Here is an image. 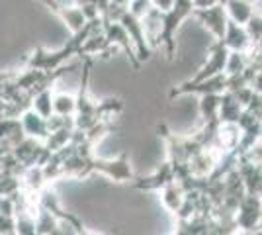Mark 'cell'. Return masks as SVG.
<instances>
[{
    "label": "cell",
    "instance_id": "cell-1",
    "mask_svg": "<svg viewBox=\"0 0 262 235\" xmlns=\"http://www.w3.org/2000/svg\"><path fill=\"white\" fill-rule=\"evenodd\" d=\"M39 206H43L45 210H49L61 224H67L69 227H75L77 233H86L84 225L78 222L77 216H73V213L67 212L65 208H63V204L59 200V196L55 194L51 184H47V186L41 188V192H39Z\"/></svg>",
    "mask_w": 262,
    "mask_h": 235
},
{
    "label": "cell",
    "instance_id": "cell-2",
    "mask_svg": "<svg viewBox=\"0 0 262 235\" xmlns=\"http://www.w3.org/2000/svg\"><path fill=\"white\" fill-rule=\"evenodd\" d=\"M39 2L45 4L61 22L65 24L71 34H77V32H80V30L84 28L86 18L82 16V10H80L78 6H65V4H59V2H55V0H39Z\"/></svg>",
    "mask_w": 262,
    "mask_h": 235
},
{
    "label": "cell",
    "instance_id": "cell-3",
    "mask_svg": "<svg viewBox=\"0 0 262 235\" xmlns=\"http://www.w3.org/2000/svg\"><path fill=\"white\" fill-rule=\"evenodd\" d=\"M20 123H22L24 134L28 137H33V139H39L43 141L47 134H49V127H47V118L39 116L33 108H26L20 116Z\"/></svg>",
    "mask_w": 262,
    "mask_h": 235
},
{
    "label": "cell",
    "instance_id": "cell-4",
    "mask_svg": "<svg viewBox=\"0 0 262 235\" xmlns=\"http://www.w3.org/2000/svg\"><path fill=\"white\" fill-rule=\"evenodd\" d=\"M53 94H55V84L43 87L37 92H33L30 108H33L35 112L43 118H51L53 116Z\"/></svg>",
    "mask_w": 262,
    "mask_h": 235
},
{
    "label": "cell",
    "instance_id": "cell-5",
    "mask_svg": "<svg viewBox=\"0 0 262 235\" xmlns=\"http://www.w3.org/2000/svg\"><path fill=\"white\" fill-rule=\"evenodd\" d=\"M73 137H75V125L59 127V130H53V132L47 134V137L43 139V145L45 149H49L53 153V151H59L65 145H69L73 141Z\"/></svg>",
    "mask_w": 262,
    "mask_h": 235
},
{
    "label": "cell",
    "instance_id": "cell-6",
    "mask_svg": "<svg viewBox=\"0 0 262 235\" xmlns=\"http://www.w3.org/2000/svg\"><path fill=\"white\" fill-rule=\"evenodd\" d=\"M59 220L55 218L49 210H45L43 206L37 208V213H35V235H51V233H59Z\"/></svg>",
    "mask_w": 262,
    "mask_h": 235
},
{
    "label": "cell",
    "instance_id": "cell-7",
    "mask_svg": "<svg viewBox=\"0 0 262 235\" xmlns=\"http://www.w3.org/2000/svg\"><path fill=\"white\" fill-rule=\"evenodd\" d=\"M75 112H77V96L65 94V92H55L53 114H59V116H75Z\"/></svg>",
    "mask_w": 262,
    "mask_h": 235
},
{
    "label": "cell",
    "instance_id": "cell-8",
    "mask_svg": "<svg viewBox=\"0 0 262 235\" xmlns=\"http://www.w3.org/2000/svg\"><path fill=\"white\" fill-rule=\"evenodd\" d=\"M16 233L18 235H35V216L30 212H16Z\"/></svg>",
    "mask_w": 262,
    "mask_h": 235
}]
</instances>
